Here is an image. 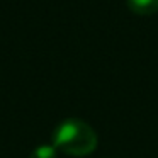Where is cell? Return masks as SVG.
<instances>
[{
    "mask_svg": "<svg viewBox=\"0 0 158 158\" xmlns=\"http://www.w3.org/2000/svg\"><path fill=\"white\" fill-rule=\"evenodd\" d=\"M126 5L138 15H153L158 12V0H126Z\"/></svg>",
    "mask_w": 158,
    "mask_h": 158,
    "instance_id": "7a4b0ae2",
    "label": "cell"
},
{
    "mask_svg": "<svg viewBox=\"0 0 158 158\" xmlns=\"http://www.w3.org/2000/svg\"><path fill=\"white\" fill-rule=\"evenodd\" d=\"M29 158H58V150L53 144H39L31 151Z\"/></svg>",
    "mask_w": 158,
    "mask_h": 158,
    "instance_id": "3957f363",
    "label": "cell"
},
{
    "mask_svg": "<svg viewBox=\"0 0 158 158\" xmlns=\"http://www.w3.org/2000/svg\"><path fill=\"white\" fill-rule=\"evenodd\" d=\"M53 146L70 156H87L97 148V133L85 121L70 117L53 131Z\"/></svg>",
    "mask_w": 158,
    "mask_h": 158,
    "instance_id": "6da1fadb",
    "label": "cell"
}]
</instances>
